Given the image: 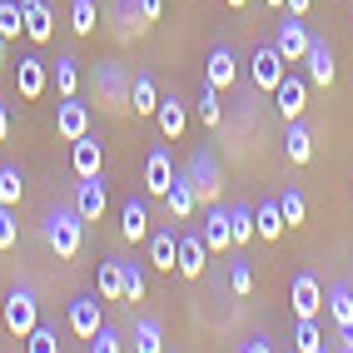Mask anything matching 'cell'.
<instances>
[{"mask_svg":"<svg viewBox=\"0 0 353 353\" xmlns=\"http://www.w3.org/2000/svg\"><path fill=\"white\" fill-rule=\"evenodd\" d=\"M284 65H289V60L279 55V45H274V40H269V45H259V50H254V60H249V75H254V90H269V95H274V90H279V80L289 75Z\"/></svg>","mask_w":353,"mask_h":353,"instance_id":"obj_4","label":"cell"},{"mask_svg":"<svg viewBox=\"0 0 353 353\" xmlns=\"http://www.w3.org/2000/svg\"><path fill=\"white\" fill-rule=\"evenodd\" d=\"M239 348H244V353H269L274 343H269V334H249V339H244Z\"/></svg>","mask_w":353,"mask_h":353,"instance_id":"obj_45","label":"cell"},{"mask_svg":"<svg viewBox=\"0 0 353 353\" xmlns=\"http://www.w3.org/2000/svg\"><path fill=\"white\" fill-rule=\"evenodd\" d=\"M15 239H20V224H15V214H10V204H0V254H10Z\"/></svg>","mask_w":353,"mask_h":353,"instance_id":"obj_41","label":"cell"},{"mask_svg":"<svg viewBox=\"0 0 353 353\" xmlns=\"http://www.w3.org/2000/svg\"><path fill=\"white\" fill-rule=\"evenodd\" d=\"M150 269H164V274L179 269V219H170V229L150 234Z\"/></svg>","mask_w":353,"mask_h":353,"instance_id":"obj_9","label":"cell"},{"mask_svg":"<svg viewBox=\"0 0 353 353\" xmlns=\"http://www.w3.org/2000/svg\"><path fill=\"white\" fill-rule=\"evenodd\" d=\"M234 80H239V60H234L229 45H214L204 60V85H214V90H229Z\"/></svg>","mask_w":353,"mask_h":353,"instance_id":"obj_17","label":"cell"},{"mask_svg":"<svg viewBox=\"0 0 353 353\" xmlns=\"http://www.w3.org/2000/svg\"><path fill=\"white\" fill-rule=\"evenodd\" d=\"M120 269H125V303H145V264L120 259Z\"/></svg>","mask_w":353,"mask_h":353,"instance_id":"obj_33","label":"cell"},{"mask_svg":"<svg viewBox=\"0 0 353 353\" xmlns=\"http://www.w3.org/2000/svg\"><path fill=\"white\" fill-rule=\"evenodd\" d=\"M120 234H125L130 244L150 239V204H145V199H130V204L120 209Z\"/></svg>","mask_w":353,"mask_h":353,"instance_id":"obj_22","label":"cell"},{"mask_svg":"<svg viewBox=\"0 0 353 353\" xmlns=\"http://www.w3.org/2000/svg\"><path fill=\"white\" fill-rule=\"evenodd\" d=\"M303 65H309V85H319V90L334 85V45H328L323 35L309 40V55H303Z\"/></svg>","mask_w":353,"mask_h":353,"instance_id":"obj_18","label":"cell"},{"mask_svg":"<svg viewBox=\"0 0 353 353\" xmlns=\"http://www.w3.org/2000/svg\"><path fill=\"white\" fill-rule=\"evenodd\" d=\"M229 294H239V299L254 294V269H249V259H234V264H229Z\"/></svg>","mask_w":353,"mask_h":353,"instance_id":"obj_40","label":"cell"},{"mask_svg":"<svg viewBox=\"0 0 353 353\" xmlns=\"http://www.w3.org/2000/svg\"><path fill=\"white\" fill-rule=\"evenodd\" d=\"M264 6H274V10H284V0H264Z\"/></svg>","mask_w":353,"mask_h":353,"instance_id":"obj_51","label":"cell"},{"mask_svg":"<svg viewBox=\"0 0 353 353\" xmlns=\"http://www.w3.org/2000/svg\"><path fill=\"white\" fill-rule=\"evenodd\" d=\"M184 174L194 179V194H199V204H214L219 199V159H214V150H194V159L184 164Z\"/></svg>","mask_w":353,"mask_h":353,"instance_id":"obj_3","label":"cell"},{"mask_svg":"<svg viewBox=\"0 0 353 353\" xmlns=\"http://www.w3.org/2000/svg\"><path fill=\"white\" fill-rule=\"evenodd\" d=\"M95 294L100 299H125V269H120V259H105V264L95 269Z\"/></svg>","mask_w":353,"mask_h":353,"instance_id":"obj_25","label":"cell"},{"mask_svg":"<svg viewBox=\"0 0 353 353\" xmlns=\"http://www.w3.org/2000/svg\"><path fill=\"white\" fill-rule=\"evenodd\" d=\"M105 204H110V190H105V179H100V174H90V179L75 184V209H80V219H85V224H100Z\"/></svg>","mask_w":353,"mask_h":353,"instance_id":"obj_11","label":"cell"},{"mask_svg":"<svg viewBox=\"0 0 353 353\" xmlns=\"http://www.w3.org/2000/svg\"><path fill=\"white\" fill-rule=\"evenodd\" d=\"M309 6H314V0H284V10H289V15H309Z\"/></svg>","mask_w":353,"mask_h":353,"instance_id":"obj_47","label":"cell"},{"mask_svg":"<svg viewBox=\"0 0 353 353\" xmlns=\"http://www.w3.org/2000/svg\"><path fill=\"white\" fill-rule=\"evenodd\" d=\"M65 319H70V334H75V339H95V334H100V323H105V314H100V299H95V294L70 299Z\"/></svg>","mask_w":353,"mask_h":353,"instance_id":"obj_7","label":"cell"},{"mask_svg":"<svg viewBox=\"0 0 353 353\" xmlns=\"http://www.w3.org/2000/svg\"><path fill=\"white\" fill-rule=\"evenodd\" d=\"M20 6H26V35H30L35 45H50V35H55L50 6H45V0H20Z\"/></svg>","mask_w":353,"mask_h":353,"instance_id":"obj_21","label":"cell"},{"mask_svg":"<svg viewBox=\"0 0 353 353\" xmlns=\"http://www.w3.org/2000/svg\"><path fill=\"white\" fill-rule=\"evenodd\" d=\"M254 209L249 204H229V239H234V249H249L254 244Z\"/></svg>","mask_w":353,"mask_h":353,"instance_id":"obj_28","label":"cell"},{"mask_svg":"<svg viewBox=\"0 0 353 353\" xmlns=\"http://www.w3.org/2000/svg\"><path fill=\"white\" fill-rule=\"evenodd\" d=\"M20 194H26V174L15 164H6L0 170V204H20Z\"/></svg>","mask_w":353,"mask_h":353,"instance_id":"obj_38","label":"cell"},{"mask_svg":"<svg viewBox=\"0 0 353 353\" xmlns=\"http://www.w3.org/2000/svg\"><path fill=\"white\" fill-rule=\"evenodd\" d=\"M204 269H209V244H204V234L179 229V279H199Z\"/></svg>","mask_w":353,"mask_h":353,"instance_id":"obj_12","label":"cell"},{"mask_svg":"<svg viewBox=\"0 0 353 353\" xmlns=\"http://www.w3.org/2000/svg\"><path fill=\"white\" fill-rule=\"evenodd\" d=\"M199 120H204L209 130L224 120V100H219V90H214V85H204V90H199Z\"/></svg>","mask_w":353,"mask_h":353,"instance_id":"obj_37","label":"cell"},{"mask_svg":"<svg viewBox=\"0 0 353 353\" xmlns=\"http://www.w3.org/2000/svg\"><path fill=\"white\" fill-rule=\"evenodd\" d=\"M134 348H139V353H159V348H164V323H159L154 314H139V319H134Z\"/></svg>","mask_w":353,"mask_h":353,"instance_id":"obj_30","label":"cell"},{"mask_svg":"<svg viewBox=\"0 0 353 353\" xmlns=\"http://www.w3.org/2000/svg\"><path fill=\"white\" fill-rule=\"evenodd\" d=\"M45 244H50L60 259H75L80 244H85V219L75 204H55L50 214H45Z\"/></svg>","mask_w":353,"mask_h":353,"instance_id":"obj_1","label":"cell"},{"mask_svg":"<svg viewBox=\"0 0 353 353\" xmlns=\"http://www.w3.org/2000/svg\"><path fill=\"white\" fill-rule=\"evenodd\" d=\"M309 40H314V30L303 26V15H289V10H284V20L274 26V45H279V55H284L289 65H299L303 55H309Z\"/></svg>","mask_w":353,"mask_h":353,"instance_id":"obj_2","label":"cell"},{"mask_svg":"<svg viewBox=\"0 0 353 353\" xmlns=\"http://www.w3.org/2000/svg\"><path fill=\"white\" fill-rule=\"evenodd\" d=\"M26 348H30V353H55V348H60V328H55V323H35L30 339H26Z\"/></svg>","mask_w":353,"mask_h":353,"instance_id":"obj_36","label":"cell"},{"mask_svg":"<svg viewBox=\"0 0 353 353\" xmlns=\"http://www.w3.org/2000/svg\"><path fill=\"white\" fill-rule=\"evenodd\" d=\"M0 35L6 40L26 35V6H20V0H0Z\"/></svg>","mask_w":353,"mask_h":353,"instance_id":"obj_34","label":"cell"},{"mask_svg":"<svg viewBox=\"0 0 353 353\" xmlns=\"http://www.w3.org/2000/svg\"><path fill=\"white\" fill-rule=\"evenodd\" d=\"M95 75H100L105 105H110V110H130V80H125V70H120V65H100Z\"/></svg>","mask_w":353,"mask_h":353,"instance_id":"obj_19","label":"cell"},{"mask_svg":"<svg viewBox=\"0 0 353 353\" xmlns=\"http://www.w3.org/2000/svg\"><path fill=\"white\" fill-rule=\"evenodd\" d=\"M274 105H279L284 120H299L303 105H309V80H303V75H284V80H279V90H274Z\"/></svg>","mask_w":353,"mask_h":353,"instance_id":"obj_16","label":"cell"},{"mask_svg":"<svg viewBox=\"0 0 353 353\" xmlns=\"http://www.w3.org/2000/svg\"><path fill=\"white\" fill-rule=\"evenodd\" d=\"M70 164H75V179L100 174V164H105V145H100V134H95V130L80 134L75 145H70Z\"/></svg>","mask_w":353,"mask_h":353,"instance_id":"obj_14","label":"cell"},{"mask_svg":"<svg viewBox=\"0 0 353 353\" xmlns=\"http://www.w3.org/2000/svg\"><path fill=\"white\" fill-rule=\"evenodd\" d=\"M159 10H164V0H139V20H145V26H154Z\"/></svg>","mask_w":353,"mask_h":353,"instance_id":"obj_44","label":"cell"},{"mask_svg":"<svg viewBox=\"0 0 353 353\" xmlns=\"http://www.w3.org/2000/svg\"><path fill=\"white\" fill-rule=\"evenodd\" d=\"M294 348L299 353H323L328 343H323V328L314 323V319H294Z\"/></svg>","mask_w":353,"mask_h":353,"instance_id":"obj_32","label":"cell"},{"mask_svg":"<svg viewBox=\"0 0 353 353\" xmlns=\"http://www.w3.org/2000/svg\"><path fill=\"white\" fill-rule=\"evenodd\" d=\"M45 85H50V70H45L40 55L15 60V90H20V100H40V95H45Z\"/></svg>","mask_w":353,"mask_h":353,"instance_id":"obj_13","label":"cell"},{"mask_svg":"<svg viewBox=\"0 0 353 353\" xmlns=\"http://www.w3.org/2000/svg\"><path fill=\"white\" fill-rule=\"evenodd\" d=\"M284 150H289V159H294V164H309V159H314V134H309V125H303V120H289Z\"/></svg>","mask_w":353,"mask_h":353,"instance_id":"obj_29","label":"cell"},{"mask_svg":"<svg viewBox=\"0 0 353 353\" xmlns=\"http://www.w3.org/2000/svg\"><path fill=\"white\" fill-rule=\"evenodd\" d=\"M289 303H294V319H319V309H323V284H319V274H294Z\"/></svg>","mask_w":353,"mask_h":353,"instance_id":"obj_8","label":"cell"},{"mask_svg":"<svg viewBox=\"0 0 353 353\" xmlns=\"http://www.w3.org/2000/svg\"><path fill=\"white\" fill-rule=\"evenodd\" d=\"M164 209H170V219H179V224H184V219H190L194 209H199V194H194V179L184 174V170L174 174V184H170V190H164Z\"/></svg>","mask_w":353,"mask_h":353,"instance_id":"obj_15","label":"cell"},{"mask_svg":"<svg viewBox=\"0 0 353 353\" xmlns=\"http://www.w3.org/2000/svg\"><path fill=\"white\" fill-rule=\"evenodd\" d=\"M154 120H159V134H164V139H179V134H184V125H190V110H184V100H179V95H159Z\"/></svg>","mask_w":353,"mask_h":353,"instance_id":"obj_20","label":"cell"},{"mask_svg":"<svg viewBox=\"0 0 353 353\" xmlns=\"http://www.w3.org/2000/svg\"><path fill=\"white\" fill-rule=\"evenodd\" d=\"M40 323V303H35V294L30 289H10V299H6V328L15 339H30V328Z\"/></svg>","mask_w":353,"mask_h":353,"instance_id":"obj_5","label":"cell"},{"mask_svg":"<svg viewBox=\"0 0 353 353\" xmlns=\"http://www.w3.org/2000/svg\"><path fill=\"white\" fill-rule=\"evenodd\" d=\"M170 184H174V159H170V150H164V145H154V150L145 154V194H150V199H164Z\"/></svg>","mask_w":353,"mask_h":353,"instance_id":"obj_10","label":"cell"},{"mask_svg":"<svg viewBox=\"0 0 353 353\" xmlns=\"http://www.w3.org/2000/svg\"><path fill=\"white\" fill-rule=\"evenodd\" d=\"M130 110H134V114H154V110H159V85H154V75H134V80H130Z\"/></svg>","mask_w":353,"mask_h":353,"instance_id":"obj_27","label":"cell"},{"mask_svg":"<svg viewBox=\"0 0 353 353\" xmlns=\"http://www.w3.org/2000/svg\"><path fill=\"white\" fill-rule=\"evenodd\" d=\"M204 244H209V254H224V249H234V239H229V209H214L209 204V219H204Z\"/></svg>","mask_w":353,"mask_h":353,"instance_id":"obj_24","label":"cell"},{"mask_svg":"<svg viewBox=\"0 0 353 353\" xmlns=\"http://www.w3.org/2000/svg\"><path fill=\"white\" fill-rule=\"evenodd\" d=\"M100 26V6L95 0H70V30L75 35H95Z\"/></svg>","mask_w":353,"mask_h":353,"instance_id":"obj_31","label":"cell"},{"mask_svg":"<svg viewBox=\"0 0 353 353\" xmlns=\"http://www.w3.org/2000/svg\"><path fill=\"white\" fill-rule=\"evenodd\" d=\"M6 134H10V105L0 100V139H6Z\"/></svg>","mask_w":353,"mask_h":353,"instance_id":"obj_48","label":"cell"},{"mask_svg":"<svg viewBox=\"0 0 353 353\" xmlns=\"http://www.w3.org/2000/svg\"><path fill=\"white\" fill-rule=\"evenodd\" d=\"M279 209H284V224H289V229H299L303 219H309V204H303L299 190H284V194H279Z\"/></svg>","mask_w":353,"mask_h":353,"instance_id":"obj_39","label":"cell"},{"mask_svg":"<svg viewBox=\"0 0 353 353\" xmlns=\"http://www.w3.org/2000/svg\"><path fill=\"white\" fill-rule=\"evenodd\" d=\"M114 20H120V30H145V20H139V0H114Z\"/></svg>","mask_w":353,"mask_h":353,"instance_id":"obj_42","label":"cell"},{"mask_svg":"<svg viewBox=\"0 0 353 353\" xmlns=\"http://www.w3.org/2000/svg\"><path fill=\"white\" fill-rule=\"evenodd\" d=\"M90 343H95V353H120V348H125V339H120V328H110V323H100V334L90 339Z\"/></svg>","mask_w":353,"mask_h":353,"instance_id":"obj_43","label":"cell"},{"mask_svg":"<svg viewBox=\"0 0 353 353\" xmlns=\"http://www.w3.org/2000/svg\"><path fill=\"white\" fill-rule=\"evenodd\" d=\"M55 134L65 139V145H75L80 134H90V105L80 95H65L60 110H55Z\"/></svg>","mask_w":353,"mask_h":353,"instance_id":"obj_6","label":"cell"},{"mask_svg":"<svg viewBox=\"0 0 353 353\" xmlns=\"http://www.w3.org/2000/svg\"><path fill=\"white\" fill-rule=\"evenodd\" d=\"M6 45H10V40H6V35H0V65H6Z\"/></svg>","mask_w":353,"mask_h":353,"instance_id":"obj_50","label":"cell"},{"mask_svg":"<svg viewBox=\"0 0 353 353\" xmlns=\"http://www.w3.org/2000/svg\"><path fill=\"white\" fill-rule=\"evenodd\" d=\"M254 229H259V239H269V244L289 229V224H284V209H279V199H264V204L254 209Z\"/></svg>","mask_w":353,"mask_h":353,"instance_id":"obj_26","label":"cell"},{"mask_svg":"<svg viewBox=\"0 0 353 353\" xmlns=\"http://www.w3.org/2000/svg\"><path fill=\"white\" fill-rule=\"evenodd\" d=\"M323 303H328V314H334V328L353 323V289L343 284V279H334V284L323 289Z\"/></svg>","mask_w":353,"mask_h":353,"instance_id":"obj_23","label":"cell"},{"mask_svg":"<svg viewBox=\"0 0 353 353\" xmlns=\"http://www.w3.org/2000/svg\"><path fill=\"white\" fill-rule=\"evenodd\" d=\"M334 348L353 353V323H348V328H334Z\"/></svg>","mask_w":353,"mask_h":353,"instance_id":"obj_46","label":"cell"},{"mask_svg":"<svg viewBox=\"0 0 353 353\" xmlns=\"http://www.w3.org/2000/svg\"><path fill=\"white\" fill-rule=\"evenodd\" d=\"M55 90H60V100L80 90V60H70V55L55 60Z\"/></svg>","mask_w":353,"mask_h":353,"instance_id":"obj_35","label":"cell"},{"mask_svg":"<svg viewBox=\"0 0 353 353\" xmlns=\"http://www.w3.org/2000/svg\"><path fill=\"white\" fill-rule=\"evenodd\" d=\"M224 6H229V10H244V6H249V0H224Z\"/></svg>","mask_w":353,"mask_h":353,"instance_id":"obj_49","label":"cell"}]
</instances>
